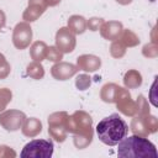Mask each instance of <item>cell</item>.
I'll list each match as a JSON object with an SVG mask.
<instances>
[{
    "mask_svg": "<svg viewBox=\"0 0 158 158\" xmlns=\"http://www.w3.org/2000/svg\"><path fill=\"white\" fill-rule=\"evenodd\" d=\"M99 139L106 146H116L128 133V126L118 114H111L99 121L96 128Z\"/></svg>",
    "mask_w": 158,
    "mask_h": 158,
    "instance_id": "cell-1",
    "label": "cell"
},
{
    "mask_svg": "<svg viewBox=\"0 0 158 158\" xmlns=\"http://www.w3.org/2000/svg\"><path fill=\"white\" fill-rule=\"evenodd\" d=\"M117 156L121 158H146L152 157L157 158V148L156 146L147 138L137 135H132L128 137H123L118 143Z\"/></svg>",
    "mask_w": 158,
    "mask_h": 158,
    "instance_id": "cell-2",
    "label": "cell"
},
{
    "mask_svg": "<svg viewBox=\"0 0 158 158\" xmlns=\"http://www.w3.org/2000/svg\"><path fill=\"white\" fill-rule=\"evenodd\" d=\"M54 146L49 139H33L26 143L20 153L22 158H51Z\"/></svg>",
    "mask_w": 158,
    "mask_h": 158,
    "instance_id": "cell-3",
    "label": "cell"
},
{
    "mask_svg": "<svg viewBox=\"0 0 158 158\" xmlns=\"http://www.w3.org/2000/svg\"><path fill=\"white\" fill-rule=\"evenodd\" d=\"M68 112L58 111L53 112L48 116V135L58 143H63L67 139L68 131H67V120Z\"/></svg>",
    "mask_w": 158,
    "mask_h": 158,
    "instance_id": "cell-4",
    "label": "cell"
},
{
    "mask_svg": "<svg viewBox=\"0 0 158 158\" xmlns=\"http://www.w3.org/2000/svg\"><path fill=\"white\" fill-rule=\"evenodd\" d=\"M65 127L68 133H73V135L86 133L89 131H93V118L86 111L78 110L68 116Z\"/></svg>",
    "mask_w": 158,
    "mask_h": 158,
    "instance_id": "cell-5",
    "label": "cell"
},
{
    "mask_svg": "<svg viewBox=\"0 0 158 158\" xmlns=\"http://www.w3.org/2000/svg\"><path fill=\"white\" fill-rule=\"evenodd\" d=\"M115 104H116L117 110L122 115L130 116V117H133L137 115L136 101L132 99L128 89L122 88V86H117L116 94H115Z\"/></svg>",
    "mask_w": 158,
    "mask_h": 158,
    "instance_id": "cell-6",
    "label": "cell"
},
{
    "mask_svg": "<svg viewBox=\"0 0 158 158\" xmlns=\"http://www.w3.org/2000/svg\"><path fill=\"white\" fill-rule=\"evenodd\" d=\"M26 120V114L20 110H4L0 112V125L7 132H15L21 130Z\"/></svg>",
    "mask_w": 158,
    "mask_h": 158,
    "instance_id": "cell-7",
    "label": "cell"
},
{
    "mask_svg": "<svg viewBox=\"0 0 158 158\" xmlns=\"http://www.w3.org/2000/svg\"><path fill=\"white\" fill-rule=\"evenodd\" d=\"M32 27L28 22H19L12 31V43L16 49H26L32 42Z\"/></svg>",
    "mask_w": 158,
    "mask_h": 158,
    "instance_id": "cell-8",
    "label": "cell"
},
{
    "mask_svg": "<svg viewBox=\"0 0 158 158\" xmlns=\"http://www.w3.org/2000/svg\"><path fill=\"white\" fill-rule=\"evenodd\" d=\"M56 47L64 54L72 53L77 44L75 35L68 27H60L56 33Z\"/></svg>",
    "mask_w": 158,
    "mask_h": 158,
    "instance_id": "cell-9",
    "label": "cell"
},
{
    "mask_svg": "<svg viewBox=\"0 0 158 158\" xmlns=\"http://www.w3.org/2000/svg\"><path fill=\"white\" fill-rule=\"evenodd\" d=\"M79 72L78 67L73 63H68V62H57L52 65L51 68V75L56 79V80H68L72 77H74L77 73Z\"/></svg>",
    "mask_w": 158,
    "mask_h": 158,
    "instance_id": "cell-10",
    "label": "cell"
},
{
    "mask_svg": "<svg viewBox=\"0 0 158 158\" xmlns=\"http://www.w3.org/2000/svg\"><path fill=\"white\" fill-rule=\"evenodd\" d=\"M47 7L48 6L44 2V0H28V6L25 9L22 14V20L25 22L31 23L37 19H40L44 14Z\"/></svg>",
    "mask_w": 158,
    "mask_h": 158,
    "instance_id": "cell-11",
    "label": "cell"
},
{
    "mask_svg": "<svg viewBox=\"0 0 158 158\" xmlns=\"http://www.w3.org/2000/svg\"><path fill=\"white\" fill-rule=\"evenodd\" d=\"M122 30H123L122 22L111 20V21H104L99 31L102 38L107 41H115L120 37Z\"/></svg>",
    "mask_w": 158,
    "mask_h": 158,
    "instance_id": "cell-12",
    "label": "cell"
},
{
    "mask_svg": "<svg viewBox=\"0 0 158 158\" xmlns=\"http://www.w3.org/2000/svg\"><path fill=\"white\" fill-rule=\"evenodd\" d=\"M79 70H84V72H96L98 69H100L101 67V59L100 57L95 56V54H81L77 58V64Z\"/></svg>",
    "mask_w": 158,
    "mask_h": 158,
    "instance_id": "cell-13",
    "label": "cell"
},
{
    "mask_svg": "<svg viewBox=\"0 0 158 158\" xmlns=\"http://www.w3.org/2000/svg\"><path fill=\"white\" fill-rule=\"evenodd\" d=\"M21 132L25 137H28V138H33V137L38 136L42 132L41 120H38L36 117H26V120L21 127Z\"/></svg>",
    "mask_w": 158,
    "mask_h": 158,
    "instance_id": "cell-14",
    "label": "cell"
},
{
    "mask_svg": "<svg viewBox=\"0 0 158 158\" xmlns=\"http://www.w3.org/2000/svg\"><path fill=\"white\" fill-rule=\"evenodd\" d=\"M67 27L77 36V35H83L86 31V19L81 15H72L68 19Z\"/></svg>",
    "mask_w": 158,
    "mask_h": 158,
    "instance_id": "cell-15",
    "label": "cell"
},
{
    "mask_svg": "<svg viewBox=\"0 0 158 158\" xmlns=\"http://www.w3.org/2000/svg\"><path fill=\"white\" fill-rule=\"evenodd\" d=\"M142 75L136 69H130L123 75V85L126 89H137L142 85Z\"/></svg>",
    "mask_w": 158,
    "mask_h": 158,
    "instance_id": "cell-16",
    "label": "cell"
},
{
    "mask_svg": "<svg viewBox=\"0 0 158 158\" xmlns=\"http://www.w3.org/2000/svg\"><path fill=\"white\" fill-rule=\"evenodd\" d=\"M48 46L43 41H36L30 46V56L32 60L35 62H42L46 59V53H47Z\"/></svg>",
    "mask_w": 158,
    "mask_h": 158,
    "instance_id": "cell-17",
    "label": "cell"
},
{
    "mask_svg": "<svg viewBox=\"0 0 158 158\" xmlns=\"http://www.w3.org/2000/svg\"><path fill=\"white\" fill-rule=\"evenodd\" d=\"M128 130H131L132 133L137 135V136H142V137H148L149 136V132H148V130L146 127L143 116H137V115L133 116Z\"/></svg>",
    "mask_w": 158,
    "mask_h": 158,
    "instance_id": "cell-18",
    "label": "cell"
},
{
    "mask_svg": "<svg viewBox=\"0 0 158 158\" xmlns=\"http://www.w3.org/2000/svg\"><path fill=\"white\" fill-rule=\"evenodd\" d=\"M117 86L118 85L115 84V83H106V84H104L101 90H100V99L104 102H107V104L115 102V94H116Z\"/></svg>",
    "mask_w": 158,
    "mask_h": 158,
    "instance_id": "cell-19",
    "label": "cell"
},
{
    "mask_svg": "<svg viewBox=\"0 0 158 158\" xmlns=\"http://www.w3.org/2000/svg\"><path fill=\"white\" fill-rule=\"evenodd\" d=\"M26 75L35 79V80H40L44 77V68L42 65L41 62H30L26 67Z\"/></svg>",
    "mask_w": 158,
    "mask_h": 158,
    "instance_id": "cell-20",
    "label": "cell"
},
{
    "mask_svg": "<svg viewBox=\"0 0 158 158\" xmlns=\"http://www.w3.org/2000/svg\"><path fill=\"white\" fill-rule=\"evenodd\" d=\"M94 138V130L89 131L86 133H80V135H74L73 137V143L75 146V148L78 149H84L86 147H89L93 142Z\"/></svg>",
    "mask_w": 158,
    "mask_h": 158,
    "instance_id": "cell-21",
    "label": "cell"
},
{
    "mask_svg": "<svg viewBox=\"0 0 158 158\" xmlns=\"http://www.w3.org/2000/svg\"><path fill=\"white\" fill-rule=\"evenodd\" d=\"M117 40H120L126 47H136L139 44V37L132 30L128 28H123Z\"/></svg>",
    "mask_w": 158,
    "mask_h": 158,
    "instance_id": "cell-22",
    "label": "cell"
},
{
    "mask_svg": "<svg viewBox=\"0 0 158 158\" xmlns=\"http://www.w3.org/2000/svg\"><path fill=\"white\" fill-rule=\"evenodd\" d=\"M126 51H127V47L120 40L111 41V46H110V54H111V57H114L116 59H120V58H122L126 54Z\"/></svg>",
    "mask_w": 158,
    "mask_h": 158,
    "instance_id": "cell-23",
    "label": "cell"
},
{
    "mask_svg": "<svg viewBox=\"0 0 158 158\" xmlns=\"http://www.w3.org/2000/svg\"><path fill=\"white\" fill-rule=\"evenodd\" d=\"M136 106H137V116H146L149 114V104L143 95H138L136 100Z\"/></svg>",
    "mask_w": 158,
    "mask_h": 158,
    "instance_id": "cell-24",
    "label": "cell"
},
{
    "mask_svg": "<svg viewBox=\"0 0 158 158\" xmlns=\"http://www.w3.org/2000/svg\"><path fill=\"white\" fill-rule=\"evenodd\" d=\"M12 100V91L7 88H0V112H2L6 106Z\"/></svg>",
    "mask_w": 158,
    "mask_h": 158,
    "instance_id": "cell-25",
    "label": "cell"
},
{
    "mask_svg": "<svg viewBox=\"0 0 158 158\" xmlns=\"http://www.w3.org/2000/svg\"><path fill=\"white\" fill-rule=\"evenodd\" d=\"M46 59L49 62H60L63 59V53L56 47V46H49L47 48V53H46Z\"/></svg>",
    "mask_w": 158,
    "mask_h": 158,
    "instance_id": "cell-26",
    "label": "cell"
},
{
    "mask_svg": "<svg viewBox=\"0 0 158 158\" xmlns=\"http://www.w3.org/2000/svg\"><path fill=\"white\" fill-rule=\"evenodd\" d=\"M142 54L146 58H157L158 57V44L156 42H149L143 46Z\"/></svg>",
    "mask_w": 158,
    "mask_h": 158,
    "instance_id": "cell-27",
    "label": "cell"
},
{
    "mask_svg": "<svg viewBox=\"0 0 158 158\" xmlns=\"http://www.w3.org/2000/svg\"><path fill=\"white\" fill-rule=\"evenodd\" d=\"M91 85V78L88 74H79L75 78V86L79 90H86Z\"/></svg>",
    "mask_w": 158,
    "mask_h": 158,
    "instance_id": "cell-28",
    "label": "cell"
},
{
    "mask_svg": "<svg viewBox=\"0 0 158 158\" xmlns=\"http://www.w3.org/2000/svg\"><path fill=\"white\" fill-rule=\"evenodd\" d=\"M143 118H144V123H146V127H147L149 135L156 133L158 131V118L151 114L143 116Z\"/></svg>",
    "mask_w": 158,
    "mask_h": 158,
    "instance_id": "cell-29",
    "label": "cell"
},
{
    "mask_svg": "<svg viewBox=\"0 0 158 158\" xmlns=\"http://www.w3.org/2000/svg\"><path fill=\"white\" fill-rule=\"evenodd\" d=\"M10 72H11L10 63L7 62L5 56L2 53H0V79H6L10 74Z\"/></svg>",
    "mask_w": 158,
    "mask_h": 158,
    "instance_id": "cell-30",
    "label": "cell"
},
{
    "mask_svg": "<svg viewBox=\"0 0 158 158\" xmlns=\"http://www.w3.org/2000/svg\"><path fill=\"white\" fill-rule=\"evenodd\" d=\"M102 22H104V19L101 17H90L89 20H86V28H89L93 32L99 31Z\"/></svg>",
    "mask_w": 158,
    "mask_h": 158,
    "instance_id": "cell-31",
    "label": "cell"
},
{
    "mask_svg": "<svg viewBox=\"0 0 158 158\" xmlns=\"http://www.w3.org/2000/svg\"><path fill=\"white\" fill-rule=\"evenodd\" d=\"M16 156H17L16 152L11 147L5 146V144L0 146V158H15Z\"/></svg>",
    "mask_w": 158,
    "mask_h": 158,
    "instance_id": "cell-32",
    "label": "cell"
},
{
    "mask_svg": "<svg viewBox=\"0 0 158 158\" xmlns=\"http://www.w3.org/2000/svg\"><path fill=\"white\" fill-rule=\"evenodd\" d=\"M5 25H6V15H5V12L0 9V30L4 28Z\"/></svg>",
    "mask_w": 158,
    "mask_h": 158,
    "instance_id": "cell-33",
    "label": "cell"
},
{
    "mask_svg": "<svg viewBox=\"0 0 158 158\" xmlns=\"http://www.w3.org/2000/svg\"><path fill=\"white\" fill-rule=\"evenodd\" d=\"M154 89H156V80L153 81V85H152V88H151V96H149V100L152 101V104H153L154 106H157V102H156V99H154V96H153V93H154Z\"/></svg>",
    "mask_w": 158,
    "mask_h": 158,
    "instance_id": "cell-34",
    "label": "cell"
},
{
    "mask_svg": "<svg viewBox=\"0 0 158 158\" xmlns=\"http://www.w3.org/2000/svg\"><path fill=\"white\" fill-rule=\"evenodd\" d=\"M62 0H44V2L47 4V6H57Z\"/></svg>",
    "mask_w": 158,
    "mask_h": 158,
    "instance_id": "cell-35",
    "label": "cell"
},
{
    "mask_svg": "<svg viewBox=\"0 0 158 158\" xmlns=\"http://www.w3.org/2000/svg\"><path fill=\"white\" fill-rule=\"evenodd\" d=\"M133 0H116V2H118L120 5H130Z\"/></svg>",
    "mask_w": 158,
    "mask_h": 158,
    "instance_id": "cell-36",
    "label": "cell"
}]
</instances>
